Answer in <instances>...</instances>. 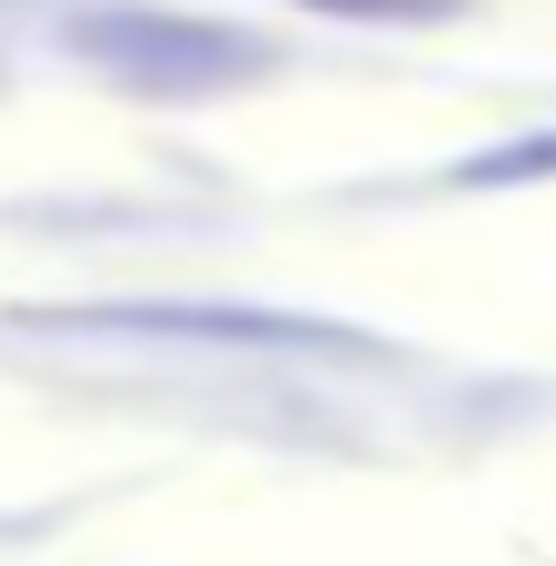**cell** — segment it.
Returning <instances> with one entry per match:
<instances>
[{
  "label": "cell",
  "instance_id": "277c9868",
  "mask_svg": "<svg viewBox=\"0 0 556 566\" xmlns=\"http://www.w3.org/2000/svg\"><path fill=\"white\" fill-rule=\"evenodd\" d=\"M289 10H318V20H368V30H438V20H458L468 0H289Z\"/></svg>",
  "mask_w": 556,
  "mask_h": 566
},
{
  "label": "cell",
  "instance_id": "7a4b0ae2",
  "mask_svg": "<svg viewBox=\"0 0 556 566\" xmlns=\"http://www.w3.org/2000/svg\"><path fill=\"white\" fill-rule=\"evenodd\" d=\"M30 328H90V338H189V348H338L378 358V338L338 318H289V308H189V298H139V308H20Z\"/></svg>",
  "mask_w": 556,
  "mask_h": 566
},
{
  "label": "cell",
  "instance_id": "3957f363",
  "mask_svg": "<svg viewBox=\"0 0 556 566\" xmlns=\"http://www.w3.org/2000/svg\"><path fill=\"white\" fill-rule=\"evenodd\" d=\"M527 179H556V129L507 139V149H478V159L448 169V189H527Z\"/></svg>",
  "mask_w": 556,
  "mask_h": 566
},
{
  "label": "cell",
  "instance_id": "6da1fadb",
  "mask_svg": "<svg viewBox=\"0 0 556 566\" xmlns=\"http://www.w3.org/2000/svg\"><path fill=\"white\" fill-rule=\"evenodd\" d=\"M60 60H80L90 80L129 90V99H229L259 90L269 70H289V50L249 20L219 10H169V0H80L60 10Z\"/></svg>",
  "mask_w": 556,
  "mask_h": 566
}]
</instances>
